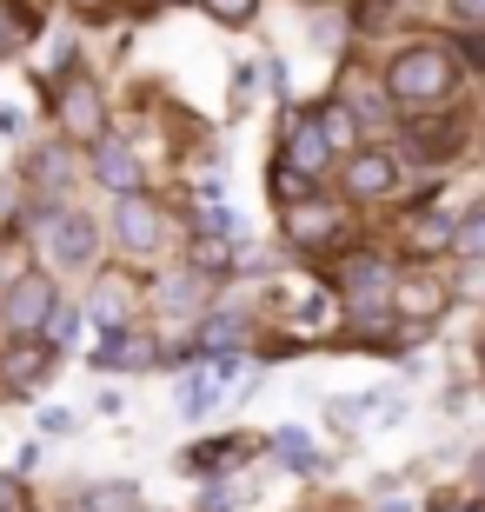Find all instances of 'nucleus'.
I'll list each match as a JSON object with an SVG mask.
<instances>
[{"label": "nucleus", "mask_w": 485, "mask_h": 512, "mask_svg": "<svg viewBox=\"0 0 485 512\" xmlns=\"http://www.w3.org/2000/svg\"><path fill=\"white\" fill-rule=\"evenodd\" d=\"M452 80H459V60L446 54V47H432V40H419V47H406V54H392L386 67V94L399 100V107H419V100H446Z\"/></svg>", "instance_id": "f257e3e1"}, {"label": "nucleus", "mask_w": 485, "mask_h": 512, "mask_svg": "<svg viewBox=\"0 0 485 512\" xmlns=\"http://www.w3.org/2000/svg\"><path fill=\"white\" fill-rule=\"evenodd\" d=\"M47 313H60V293H54V280H47V273H20L14 293L0 300V320H7V333H14V340H34L40 326H47Z\"/></svg>", "instance_id": "f03ea898"}, {"label": "nucleus", "mask_w": 485, "mask_h": 512, "mask_svg": "<svg viewBox=\"0 0 485 512\" xmlns=\"http://www.w3.org/2000/svg\"><path fill=\"white\" fill-rule=\"evenodd\" d=\"M54 114L60 127H67V140H100V80L94 74H67L54 87Z\"/></svg>", "instance_id": "7ed1b4c3"}, {"label": "nucleus", "mask_w": 485, "mask_h": 512, "mask_svg": "<svg viewBox=\"0 0 485 512\" xmlns=\"http://www.w3.org/2000/svg\"><path fill=\"white\" fill-rule=\"evenodd\" d=\"M392 273H386V260H373V253H353V260L339 266V293H346V306H353V313H366V306H392Z\"/></svg>", "instance_id": "20e7f679"}, {"label": "nucleus", "mask_w": 485, "mask_h": 512, "mask_svg": "<svg viewBox=\"0 0 485 512\" xmlns=\"http://www.w3.org/2000/svg\"><path fill=\"white\" fill-rule=\"evenodd\" d=\"M113 233H120V247H127V253H147V247H160V240H167V220H160V207H153L147 193H120Z\"/></svg>", "instance_id": "39448f33"}, {"label": "nucleus", "mask_w": 485, "mask_h": 512, "mask_svg": "<svg viewBox=\"0 0 485 512\" xmlns=\"http://www.w3.org/2000/svg\"><path fill=\"white\" fill-rule=\"evenodd\" d=\"M47 253H54L60 266H94L100 227H94V220H80V213H54V227H47Z\"/></svg>", "instance_id": "423d86ee"}, {"label": "nucleus", "mask_w": 485, "mask_h": 512, "mask_svg": "<svg viewBox=\"0 0 485 512\" xmlns=\"http://www.w3.org/2000/svg\"><path fill=\"white\" fill-rule=\"evenodd\" d=\"M339 227H346V213H339V207H319V200L286 207V233H293V247H333Z\"/></svg>", "instance_id": "0eeeda50"}, {"label": "nucleus", "mask_w": 485, "mask_h": 512, "mask_svg": "<svg viewBox=\"0 0 485 512\" xmlns=\"http://www.w3.org/2000/svg\"><path fill=\"white\" fill-rule=\"evenodd\" d=\"M94 180L100 187H113V193H140V180H147V173H140V160H133V147L127 140H94Z\"/></svg>", "instance_id": "6e6552de"}, {"label": "nucleus", "mask_w": 485, "mask_h": 512, "mask_svg": "<svg viewBox=\"0 0 485 512\" xmlns=\"http://www.w3.org/2000/svg\"><path fill=\"white\" fill-rule=\"evenodd\" d=\"M399 187V167H392V153H366L359 147L353 153V167H346V193H353V200H386V193Z\"/></svg>", "instance_id": "1a4fd4ad"}, {"label": "nucleus", "mask_w": 485, "mask_h": 512, "mask_svg": "<svg viewBox=\"0 0 485 512\" xmlns=\"http://www.w3.org/2000/svg\"><path fill=\"white\" fill-rule=\"evenodd\" d=\"M446 300H452V293L432 280V273H412V280L392 286V306H399L406 320H439V313H446Z\"/></svg>", "instance_id": "9d476101"}, {"label": "nucleus", "mask_w": 485, "mask_h": 512, "mask_svg": "<svg viewBox=\"0 0 485 512\" xmlns=\"http://www.w3.org/2000/svg\"><path fill=\"white\" fill-rule=\"evenodd\" d=\"M326 153H333L326 127L299 120V127H293V140H286V167H293V173H306V180H319V173H326Z\"/></svg>", "instance_id": "9b49d317"}, {"label": "nucleus", "mask_w": 485, "mask_h": 512, "mask_svg": "<svg viewBox=\"0 0 485 512\" xmlns=\"http://www.w3.org/2000/svg\"><path fill=\"white\" fill-rule=\"evenodd\" d=\"M94 366H153V340H140L133 326H113L94 346Z\"/></svg>", "instance_id": "f8f14e48"}, {"label": "nucleus", "mask_w": 485, "mask_h": 512, "mask_svg": "<svg viewBox=\"0 0 485 512\" xmlns=\"http://www.w3.org/2000/svg\"><path fill=\"white\" fill-rule=\"evenodd\" d=\"M406 240H412V253H439V247H459V227H446V220H406Z\"/></svg>", "instance_id": "ddd939ff"}, {"label": "nucleus", "mask_w": 485, "mask_h": 512, "mask_svg": "<svg viewBox=\"0 0 485 512\" xmlns=\"http://www.w3.org/2000/svg\"><path fill=\"white\" fill-rule=\"evenodd\" d=\"M213 406H220V373L206 366L200 380H187V393H180V413H187V419H200V413H213Z\"/></svg>", "instance_id": "4468645a"}, {"label": "nucleus", "mask_w": 485, "mask_h": 512, "mask_svg": "<svg viewBox=\"0 0 485 512\" xmlns=\"http://www.w3.org/2000/svg\"><path fill=\"white\" fill-rule=\"evenodd\" d=\"M200 300H206V280H200V273H180L173 286H160V306H167V313H187V306H200Z\"/></svg>", "instance_id": "2eb2a0df"}, {"label": "nucleus", "mask_w": 485, "mask_h": 512, "mask_svg": "<svg viewBox=\"0 0 485 512\" xmlns=\"http://www.w3.org/2000/svg\"><path fill=\"white\" fill-rule=\"evenodd\" d=\"M459 253H472V260H485V200L459 220Z\"/></svg>", "instance_id": "dca6fc26"}, {"label": "nucleus", "mask_w": 485, "mask_h": 512, "mask_svg": "<svg viewBox=\"0 0 485 512\" xmlns=\"http://www.w3.org/2000/svg\"><path fill=\"white\" fill-rule=\"evenodd\" d=\"M273 446H280V459H286V466H299V473H313V446H306V433H299V426H286V433L273 439Z\"/></svg>", "instance_id": "f3484780"}, {"label": "nucleus", "mask_w": 485, "mask_h": 512, "mask_svg": "<svg viewBox=\"0 0 485 512\" xmlns=\"http://www.w3.org/2000/svg\"><path fill=\"white\" fill-rule=\"evenodd\" d=\"M47 360H54L47 346H20V353H14V360H7V366H0V373H7V380H34V373H40V366H47Z\"/></svg>", "instance_id": "a211bd4d"}, {"label": "nucleus", "mask_w": 485, "mask_h": 512, "mask_svg": "<svg viewBox=\"0 0 485 512\" xmlns=\"http://www.w3.org/2000/svg\"><path fill=\"white\" fill-rule=\"evenodd\" d=\"M87 512H140V499H133V486H100L87 499Z\"/></svg>", "instance_id": "6ab92c4d"}, {"label": "nucleus", "mask_w": 485, "mask_h": 512, "mask_svg": "<svg viewBox=\"0 0 485 512\" xmlns=\"http://www.w3.org/2000/svg\"><path fill=\"white\" fill-rule=\"evenodd\" d=\"M253 7H260V0H206V14L220 20V27H246V20H253Z\"/></svg>", "instance_id": "aec40b11"}, {"label": "nucleus", "mask_w": 485, "mask_h": 512, "mask_svg": "<svg viewBox=\"0 0 485 512\" xmlns=\"http://www.w3.org/2000/svg\"><path fill=\"white\" fill-rule=\"evenodd\" d=\"M319 127H326V140H333V147H353V114H346V107H326V114H319Z\"/></svg>", "instance_id": "412c9836"}, {"label": "nucleus", "mask_w": 485, "mask_h": 512, "mask_svg": "<svg viewBox=\"0 0 485 512\" xmlns=\"http://www.w3.org/2000/svg\"><path fill=\"white\" fill-rule=\"evenodd\" d=\"M34 180H40V187H60V180H67V153H40V160H34Z\"/></svg>", "instance_id": "4be33fe9"}, {"label": "nucleus", "mask_w": 485, "mask_h": 512, "mask_svg": "<svg viewBox=\"0 0 485 512\" xmlns=\"http://www.w3.org/2000/svg\"><path fill=\"white\" fill-rule=\"evenodd\" d=\"M20 40H27V27H20V20L7 14V7H0V54H14Z\"/></svg>", "instance_id": "5701e85b"}, {"label": "nucleus", "mask_w": 485, "mask_h": 512, "mask_svg": "<svg viewBox=\"0 0 485 512\" xmlns=\"http://www.w3.org/2000/svg\"><path fill=\"white\" fill-rule=\"evenodd\" d=\"M452 14L466 20V27H485V0H452Z\"/></svg>", "instance_id": "b1692460"}, {"label": "nucleus", "mask_w": 485, "mask_h": 512, "mask_svg": "<svg viewBox=\"0 0 485 512\" xmlns=\"http://www.w3.org/2000/svg\"><path fill=\"white\" fill-rule=\"evenodd\" d=\"M233 506V493H226V486H206V499H200V512H226Z\"/></svg>", "instance_id": "393cba45"}, {"label": "nucleus", "mask_w": 485, "mask_h": 512, "mask_svg": "<svg viewBox=\"0 0 485 512\" xmlns=\"http://www.w3.org/2000/svg\"><path fill=\"white\" fill-rule=\"evenodd\" d=\"M466 60H479V67H485V27H472V34H466Z\"/></svg>", "instance_id": "a878e982"}, {"label": "nucleus", "mask_w": 485, "mask_h": 512, "mask_svg": "<svg viewBox=\"0 0 485 512\" xmlns=\"http://www.w3.org/2000/svg\"><path fill=\"white\" fill-rule=\"evenodd\" d=\"M20 127V114H14V107H0V133H14Z\"/></svg>", "instance_id": "bb28decb"}, {"label": "nucleus", "mask_w": 485, "mask_h": 512, "mask_svg": "<svg viewBox=\"0 0 485 512\" xmlns=\"http://www.w3.org/2000/svg\"><path fill=\"white\" fill-rule=\"evenodd\" d=\"M100 7H107V0H74V14H100Z\"/></svg>", "instance_id": "cd10ccee"}, {"label": "nucleus", "mask_w": 485, "mask_h": 512, "mask_svg": "<svg viewBox=\"0 0 485 512\" xmlns=\"http://www.w3.org/2000/svg\"><path fill=\"white\" fill-rule=\"evenodd\" d=\"M379 512H406V506H379Z\"/></svg>", "instance_id": "c85d7f7f"}, {"label": "nucleus", "mask_w": 485, "mask_h": 512, "mask_svg": "<svg viewBox=\"0 0 485 512\" xmlns=\"http://www.w3.org/2000/svg\"><path fill=\"white\" fill-rule=\"evenodd\" d=\"M479 366H485V340H479Z\"/></svg>", "instance_id": "c756f323"}, {"label": "nucleus", "mask_w": 485, "mask_h": 512, "mask_svg": "<svg viewBox=\"0 0 485 512\" xmlns=\"http://www.w3.org/2000/svg\"><path fill=\"white\" fill-rule=\"evenodd\" d=\"M160 7H173V0H160Z\"/></svg>", "instance_id": "7c9ffc66"}]
</instances>
